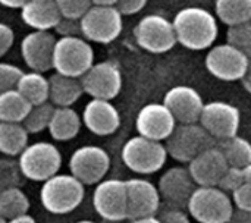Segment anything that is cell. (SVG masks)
<instances>
[{"label": "cell", "mask_w": 251, "mask_h": 223, "mask_svg": "<svg viewBox=\"0 0 251 223\" xmlns=\"http://www.w3.org/2000/svg\"><path fill=\"white\" fill-rule=\"evenodd\" d=\"M21 18L34 31H49L57 25L62 15L56 0H28L21 9Z\"/></svg>", "instance_id": "cell-22"}, {"label": "cell", "mask_w": 251, "mask_h": 223, "mask_svg": "<svg viewBox=\"0 0 251 223\" xmlns=\"http://www.w3.org/2000/svg\"><path fill=\"white\" fill-rule=\"evenodd\" d=\"M199 124L218 141L232 138L238 134L241 124L240 109L226 101H210L204 104Z\"/></svg>", "instance_id": "cell-13"}, {"label": "cell", "mask_w": 251, "mask_h": 223, "mask_svg": "<svg viewBox=\"0 0 251 223\" xmlns=\"http://www.w3.org/2000/svg\"><path fill=\"white\" fill-rule=\"evenodd\" d=\"M31 103L15 88L0 94V121L22 124L31 110Z\"/></svg>", "instance_id": "cell-27"}, {"label": "cell", "mask_w": 251, "mask_h": 223, "mask_svg": "<svg viewBox=\"0 0 251 223\" xmlns=\"http://www.w3.org/2000/svg\"><path fill=\"white\" fill-rule=\"evenodd\" d=\"M218 147L224 153L229 166L244 169L251 165V143L249 140L235 135L232 138L222 140Z\"/></svg>", "instance_id": "cell-28"}, {"label": "cell", "mask_w": 251, "mask_h": 223, "mask_svg": "<svg viewBox=\"0 0 251 223\" xmlns=\"http://www.w3.org/2000/svg\"><path fill=\"white\" fill-rule=\"evenodd\" d=\"M18 166L19 172L26 179L44 182L57 175L62 166V154L51 143H34L26 146V149L19 154Z\"/></svg>", "instance_id": "cell-7"}, {"label": "cell", "mask_w": 251, "mask_h": 223, "mask_svg": "<svg viewBox=\"0 0 251 223\" xmlns=\"http://www.w3.org/2000/svg\"><path fill=\"white\" fill-rule=\"evenodd\" d=\"M159 188L147 179L132 178L126 181V203L128 219L137 221L144 218H153L160 207Z\"/></svg>", "instance_id": "cell-15"}, {"label": "cell", "mask_w": 251, "mask_h": 223, "mask_svg": "<svg viewBox=\"0 0 251 223\" xmlns=\"http://www.w3.org/2000/svg\"><path fill=\"white\" fill-rule=\"evenodd\" d=\"M187 209L199 223H228L232 212V198L219 187H197Z\"/></svg>", "instance_id": "cell-4"}, {"label": "cell", "mask_w": 251, "mask_h": 223, "mask_svg": "<svg viewBox=\"0 0 251 223\" xmlns=\"http://www.w3.org/2000/svg\"><path fill=\"white\" fill-rule=\"evenodd\" d=\"M226 43L234 46L251 59V21L228 26Z\"/></svg>", "instance_id": "cell-32"}, {"label": "cell", "mask_w": 251, "mask_h": 223, "mask_svg": "<svg viewBox=\"0 0 251 223\" xmlns=\"http://www.w3.org/2000/svg\"><path fill=\"white\" fill-rule=\"evenodd\" d=\"M162 223H191L188 215L179 209H169L165 210L160 216H159Z\"/></svg>", "instance_id": "cell-40"}, {"label": "cell", "mask_w": 251, "mask_h": 223, "mask_svg": "<svg viewBox=\"0 0 251 223\" xmlns=\"http://www.w3.org/2000/svg\"><path fill=\"white\" fill-rule=\"evenodd\" d=\"M96 6H116L118 0H91Z\"/></svg>", "instance_id": "cell-45"}, {"label": "cell", "mask_w": 251, "mask_h": 223, "mask_svg": "<svg viewBox=\"0 0 251 223\" xmlns=\"http://www.w3.org/2000/svg\"><path fill=\"white\" fill-rule=\"evenodd\" d=\"M26 1L28 0H0V4L10 7V9H22Z\"/></svg>", "instance_id": "cell-42"}, {"label": "cell", "mask_w": 251, "mask_h": 223, "mask_svg": "<svg viewBox=\"0 0 251 223\" xmlns=\"http://www.w3.org/2000/svg\"><path fill=\"white\" fill-rule=\"evenodd\" d=\"M243 172H244V181H246V184H250L251 185V165H249L247 168H244Z\"/></svg>", "instance_id": "cell-47"}, {"label": "cell", "mask_w": 251, "mask_h": 223, "mask_svg": "<svg viewBox=\"0 0 251 223\" xmlns=\"http://www.w3.org/2000/svg\"><path fill=\"white\" fill-rule=\"evenodd\" d=\"M228 223H251V212L241 210V209H234L232 216H231Z\"/></svg>", "instance_id": "cell-41"}, {"label": "cell", "mask_w": 251, "mask_h": 223, "mask_svg": "<svg viewBox=\"0 0 251 223\" xmlns=\"http://www.w3.org/2000/svg\"><path fill=\"white\" fill-rule=\"evenodd\" d=\"M160 197L174 206H187L193 193L197 188L188 168L175 166L166 171L159 181Z\"/></svg>", "instance_id": "cell-20"}, {"label": "cell", "mask_w": 251, "mask_h": 223, "mask_svg": "<svg viewBox=\"0 0 251 223\" xmlns=\"http://www.w3.org/2000/svg\"><path fill=\"white\" fill-rule=\"evenodd\" d=\"M81 85L84 93L93 99L112 100L122 90V72L110 60L99 62L81 76Z\"/></svg>", "instance_id": "cell-12"}, {"label": "cell", "mask_w": 251, "mask_h": 223, "mask_svg": "<svg viewBox=\"0 0 251 223\" xmlns=\"http://www.w3.org/2000/svg\"><path fill=\"white\" fill-rule=\"evenodd\" d=\"M53 29L59 35V38L60 37H82L79 19L60 18V21L57 22V25Z\"/></svg>", "instance_id": "cell-36"}, {"label": "cell", "mask_w": 251, "mask_h": 223, "mask_svg": "<svg viewBox=\"0 0 251 223\" xmlns=\"http://www.w3.org/2000/svg\"><path fill=\"white\" fill-rule=\"evenodd\" d=\"M228 169L229 165L218 146L204 150L188 163V171L197 187H218Z\"/></svg>", "instance_id": "cell-19"}, {"label": "cell", "mask_w": 251, "mask_h": 223, "mask_svg": "<svg viewBox=\"0 0 251 223\" xmlns=\"http://www.w3.org/2000/svg\"><path fill=\"white\" fill-rule=\"evenodd\" d=\"M134 37L143 50L154 54L166 53L178 43L174 22L157 13L141 18L134 28Z\"/></svg>", "instance_id": "cell-8"}, {"label": "cell", "mask_w": 251, "mask_h": 223, "mask_svg": "<svg viewBox=\"0 0 251 223\" xmlns=\"http://www.w3.org/2000/svg\"><path fill=\"white\" fill-rule=\"evenodd\" d=\"M79 21L82 37L87 41L99 44H109L115 41L124 28L122 13L116 6L93 4Z\"/></svg>", "instance_id": "cell-9"}, {"label": "cell", "mask_w": 251, "mask_h": 223, "mask_svg": "<svg viewBox=\"0 0 251 223\" xmlns=\"http://www.w3.org/2000/svg\"><path fill=\"white\" fill-rule=\"evenodd\" d=\"M62 18L81 19L93 6L91 0H56Z\"/></svg>", "instance_id": "cell-33"}, {"label": "cell", "mask_w": 251, "mask_h": 223, "mask_svg": "<svg viewBox=\"0 0 251 223\" xmlns=\"http://www.w3.org/2000/svg\"><path fill=\"white\" fill-rule=\"evenodd\" d=\"M135 128L138 135L162 143L171 137L176 121L163 103H149L138 112Z\"/></svg>", "instance_id": "cell-16"}, {"label": "cell", "mask_w": 251, "mask_h": 223, "mask_svg": "<svg viewBox=\"0 0 251 223\" xmlns=\"http://www.w3.org/2000/svg\"><path fill=\"white\" fill-rule=\"evenodd\" d=\"M93 206L104 221L121 222L128 219L126 181L104 179L99 182L93 194Z\"/></svg>", "instance_id": "cell-14"}, {"label": "cell", "mask_w": 251, "mask_h": 223, "mask_svg": "<svg viewBox=\"0 0 251 223\" xmlns=\"http://www.w3.org/2000/svg\"><path fill=\"white\" fill-rule=\"evenodd\" d=\"M149 0H118L116 7L118 10L124 15H135L138 12H141Z\"/></svg>", "instance_id": "cell-39"}, {"label": "cell", "mask_w": 251, "mask_h": 223, "mask_svg": "<svg viewBox=\"0 0 251 223\" xmlns=\"http://www.w3.org/2000/svg\"><path fill=\"white\" fill-rule=\"evenodd\" d=\"M206 69L218 79L222 81H241L247 72L250 57L225 43L212 47L206 56Z\"/></svg>", "instance_id": "cell-11"}, {"label": "cell", "mask_w": 251, "mask_h": 223, "mask_svg": "<svg viewBox=\"0 0 251 223\" xmlns=\"http://www.w3.org/2000/svg\"><path fill=\"white\" fill-rule=\"evenodd\" d=\"M244 172L243 169L238 168H232L229 166V169L226 171V173L224 175V178L219 182V188L224 190L225 193H234L235 190H238L241 185H244Z\"/></svg>", "instance_id": "cell-35"}, {"label": "cell", "mask_w": 251, "mask_h": 223, "mask_svg": "<svg viewBox=\"0 0 251 223\" xmlns=\"http://www.w3.org/2000/svg\"><path fill=\"white\" fill-rule=\"evenodd\" d=\"M13 41H15L13 29L7 24L0 22V57H3L10 50V47L13 46Z\"/></svg>", "instance_id": "cell-38"}, {"label": "cell", "mask_w": 251, "mask_h": 223, "mask_svg": "<svg viewBox=\"0 0 251 223\" xmlns=\"http://www.w3.org/2000/svg\"><path fill=\"white\" fill-rule=\"evenodd\" d=\"M84 94L81 79L54 74L49 79V100L56 107H71Z\"/></svg>", "instance_id": "cell-23"}, {"label": "cell", "mask_w": 251, "mask_h": 223, "mask_svg": "<svg viewBox=\"0 0 251 223\" xmlns=\"http://www.w3.org/2000/svg\"><path fill=\"white\" fill-rule=\"evenodd\" d=\"M131 223H162L159 218L153 216V218H144V219H137V221H131Z\"/></svg>", "instance_id": "cell-46"}, {"label": "cell", "mask_w": 251, "mask_h": 223, "mask_svg": "<svg viewBox=\"0 0 251 223\" xmlns=\"http://www.w3.org/2000/svg\"><path fill=\"white\" fill-rule=\"evenodd\" d=\"M76 223H96V222H93V221H79V222H76Z\"/></svg>", "instance_id": "cell-48"}, {"label": "cell", "mask_w": 251, "mask_h": 223, "mask_svg": "<svg viewBox=\"0 0 251 223\" xmlns=\"http://www.w3.org/2000/svg\"><path fill=\"white\" fill-rule=\"evenodd\" d=\"M7 223H37V222H35V219H34L32 216H29V215L26 213V215H22V216H18V218H15V219L7 221Z\"/></svg>", "instance_id": "cell-44"}, {"label": "cell", "mask_w": 251, "mask_h": 223, "mask_svg": "<svg viewBox=\"0 0 251 223\" xmlns=\"http://www.w3.org/2000/svg\"><path fill=\"white\" fill-rule=\"evenodd\" d=\"M215 138L197 124H179L165 141L168 156L181 163H190L200 153L215 146Z\"/></svg>", "instance_id": "cell-6"}, {"label": "cell", "mask_w": 251, "mask_h": 223, "mask_svg": "<svg viewBox=\"0 0 251 223\" xmlns=\"http://www.w3.org/2000/svg\"><path fill=\"white\" fill-rule=\"evenodd\" d=\"M85 188L72 175H54L44 181L40 190V201L51 215H66L74 212L84 200Z\"/></svg>", "instance_id": "cell-2"}, {"label": "cell", "mask_w": 251, "mask_h": 223, "mask_svg": "<svg viewBox=\"0 0 251 223\" xmlns=\"http://www.w3.org/2000/svg\"><path fill=\"white\" fill-rule=\"evenodd\" d=\"M54 107L56 106H53L50 101L32 106L29 113L26 115L25 121L22 122V125L25 126L28 134H38L44 129H49Z\"/></svg>", "instance_id": "cell-31"}, {"label": "cell", "mask_w": 251, "mask_h": 223, "mask_svg": "<svg viewBox=\"0 0 251 223\" xmlns=\"http://www.w3.org/2000/svg\"><path fill=\"white\" fill-rule=\"evenodd\" d=\"M82 122L90 132L99 137H106L118 131L121 116L110 100L93 99L84 107Z\"/></svg>", "instance_id": "cell-21"}, {"label": "cell", "mask_w": 251, "mask_h": 223, "mask_svg": "<svg viewBox=\"0 0 251 223\" xmlns=\"http://www.w3.org/2000/svg\"><path fill=\"white\" fill-rule=\"evenodd\" d=\"M28 146V131L22 124L0 121V153L19 156Z\"/></svg>", "instance_id": "cell-26"}, {"label": "cell", "mask_w": 251, "mask_h": 223, "mask_svg": "<svg viewBox=\"0 0 251 223\" xmlns=\"http://www.w3.org/2000/svg\"><path fill=\"white\" fill-rule=\"evenodd\" d=\"M82 118L72 107H54L49 132L56 141H69L75 138L81 129Z\"/></svg>", "instance_id": "cell-24"}, {"label": "cell", "mask_w": 251, "mask_h": 223, "mask_svg": "<svg viewBox=\"0 0 251 223\" xmlns=\"http://www.w3.org/2000/svg\"><path fill=\"white\" fill-rule=\"evenodd\" d=\"M29 200L18 187H6L0 191V216L6 221L26 215Z\"/></svg>", "instance_id": "cell-30"}, {"label": "cell", "mask_w": 251, "mask_h": 223, "mask_svg": "<svg viewBox=\"0 0 251 223\" xmlns=\"http://www.w3.org/2000/svg\"><path fill=\"white\" fill-rule=\"evenodd\" d=\"M172 22L178 43L188 50L199 51L212 47L219 34L216 16L199 6L181 9Z\"/></svg>", "instance_id": "cell-1"}, {"label": "cell", "mask_w": 251, "mask_h": 223, "mask_svg": "<svg viewBox=\"0 0 251 223\" xmlns=\"http://www.w3.org/2000/svg\"><path fill=\"white\" fill-rule=\"evenodd\" d=\"M16 90L31 103V106L49 101V79L41 72H24L19 78Z\"/></svg>", "instance_id": "cell-25"}, {"label": "cell", "mask_w": 251, "mask_h": 223, "mask_svg": "<svg viewBox=\"0 0 251 223\" xmlns=\"http://www.w3.org/2000/svg\"><path fill=\"white\" fill-rule=\"evenodd\" d=\"M0 223H7V221H6V219H3V218L0 216Z\"/></svg>", "instance_id": "cell-49"}, {"label": "cell", "mask_w": 251, "mask_h": 223, "mask_svg": "<svg viewBox=\"0 0 251 223\" xmlns=\"http://www.w3.org/2000/svg\"><path fill=\"white\" fill-rule=\"evenodd\" d=\"M241 82H243L244 88H246V90H247V91L251 94V59H250V63H249V68H247V72H246V75L243 76Z\"/></svg>", "instance_id": "cell-43"}, {"label": "cell", "mask_w": 251, "mask_h": 223, "mask_svg": "<svg viewBox=\"0 0 251 223\" xmlns=\"http://www.w3.org/2000/svg\"><path fill=\"white\" fill-rule=\"evenodd\" d=\"M163 104L171 110L176 124H197L204 109L200 93L188 85L171 88L163 99Z\"/></svg>", "instance_id": "cell-18"}, {"label": "cell", "mask_w": 251, "mask_h": 223, "mask_svg": "<svg viewBox=\"0 0 251 223\" xmlns=\"http://www.w3.org/2000/svg\"><path fill=\"white\" fill-rule=\"evenodd\" d=\"M215 10L228 26L251 21V0H216Z\"/></svg>", "instance_id": "cell-29"}, {"label": "cell", "mask_w": 251, "mask_h": 223, "mask_svg": "<svg viewBox=\"0 0 251 223\" xmlns=\"http://www.w3.org/2000/svg\"><path fill=\"white\" fill-rule=\"evenodd\" d=\"M110 169V157L106 150L97 146L76 149L69 159L71 175L84 185H94L103 181Z\"/></svg>", "instance_id": "cell-10"}, {"label": "cell", "mask_w": 251, "mask_h": 223, "mask_svg": "<svg viewBox=\"0 0 251 223\" xmlns=\"http://www.w3.org/2000/svg\"><path fill=\"white\" fill-rule=\"evenodd\" d=\"M56 35L50 31H32L21 41V54L31 71L47 72L53 69Z\"/></svg>", "instance_id": "cell-17"}, {"label": "cell", "mask_w": 251, "mask_h": 223, "mask_svg": "<svg viewBox=\"0 0 251 223\" xmlns=\"http://www.w3.org/2000/svg\"><path fill=\"white\" fill-rule=\"evenodd\" d=\"M232 203L237 206V209L249 210L251 212V185L244 184L238 190L232 193Z\"/></svg>", "instance_id": "cell-37"}, {"label": "cell", "mask_w": 251, "mask_h": 223, "mask_svg": "<svg viewBox=\"0 0 251 223\" xmlns=\"http://www.w3.org/2000/svg\"><path fill=\"white\" fill-rule=\"evenodd\" d=\"M22 74L24 72L16 65L0 62V94L9 90H15Z\"/></svg>", "instance_id": "cell-34"}, {"label": "cell", "mask_w": 251, "mask_h": 223, "mask_svg": "<svg viewBox=\"0 0 251 223\" xmlns=\"http://www.w3.org/2000/svg\"><path fill=\"white\" fill-rule=\"evenodd\" d=\"M0 191H1V187H0Z\"/></svg>", "instance_id": "cell-50"}, {"label": "cell", "mask_w": 251, "mask_h": 223, "mask_svg": "<svg viewBox=\"0 0 251 223\" xmlns=\"http://www.w3.org/2000/svg\"><path fill=\"white\" fill-rule=\"evenodd\" d=\"M94 65V50L84 37H60L56 40L53 69L56 74L81 78Z\"/></svg>", "instance_id": "cell-3"}, {"label": "cell", "mask_w": 251, "mask_h": 223, "mask_svg": "<svg viewBox=\"0 0 251 223\" xmlns=\"http://www.w3.org/2000/svg\"><path fill=\"white\" fill-rule=\"evenodd\" d=\"M168 159L163 143L137 135L129 138L122 147V162L125 166L140 175H151L160 171Z\"/></svg>", "instance_id": "cell-5"}]
</instances>
